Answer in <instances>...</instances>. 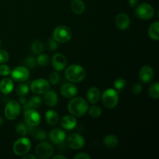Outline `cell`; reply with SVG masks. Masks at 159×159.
Instances as JSON below:
<instances>
[{
    "label": "cell",
    "instance_id": "cell-13",
    "mask_svg": "<svg viewBox=\"0 0 159 159\" xmlns=\"http://www.w3.org/2000/svg\"><path fill=\"white\" fill-rule=\"evenodd\" d=\"M51 65L53 68L58 72L63 71L67 65L66 57L60 53L55 54L51 58Z\"/></svg>",
    "mask_w": 159,
    "mask_h": 159
},
{
    "label": "cell",
    "instance_id": "cell-5",
    "mask_svg": "<svg viewBox=\"0 0 159 159\" xmlns=\"http://www.w3.org/2000/svg\"><path fill=\"white\" fill-rule=\"evenodd\" d=\"M31 148V142L29 138L26 137H21L14 142L12 146V151L15 155L18 156H23L28 154Z\"/></svg>",
    "mask_w": 159,
    "mask_h": 159
},
{
    "label": "cell",
    "instance_id": "cell-3",
    "mask_svg": "<svg viewBox=\"0 0 159 159\" xmlns=\"http://www.w3.org/2000/svg\"><path fill=\"white\" fill-rule=\"evenodd\" d=\"M101 99L104 107L108 109H113L119 102V94L114 89H107L102 94Z\"/></svg>",
    "mask_w": 159,
    "mask_h": 159
},
{
    "label": "cell",
    "instance_id": "cell-30",
    "mask_svg": "<svg viewBox=\"0 0 159 159\" xmlns=\"http://www.w3.org/2000/svg\"><path fill=\"white\" fill-rule=\"evenodd\" d=\"M16 132L19 136L25 137L27 134L28 132H30V127H28L27 124L20 123L16 127Z\"/></svg>",
    "mask_w": 159,
    "mask_h": 159
},
{
    "label": "cell",
    "instance_id": "cell-4",
    "mask_svg": "<svg viewBox=\"0 0 159 159\" xmlns=\"http://www.w3.org/2000/svg\"><path fill=\"white\" fill-rule=\"evenodd\" d=\"M53 38L60 43H67L72 37V32L68 26L61 25L55 27L53 31Z\"/></svg>",
    "mask_w": 159,
    "mask_h": 159
},
{
    "label": "cell",
    "instance_id": "cell-17",
    "mask_svg": "<svg viewBox=\"0 0 159 159\" xmlns=\"http://www.w3.org/2000/svg\"><path fill=\"white\" fill-rule=\"evenodd\" d=\"M115 24L120 30H126L130 25V20L125 13H119L115 18Z\"/></svg>",
    "mask_w": 159,
    "mask_h": 159
},
{
    "label": "cell",
    "instance_id": "cell-6",
    "mask_svg": "<svg viewBox=\"0 0 159 159\" xmlns=\"http://www.w3.org/2000/svg\"><path fill=\"white\" fill-rule=\"evenodd\" d=\"M21 112V105L16 100H10L6 103L4 109L5 116L9 120L16 119Z\"/></svg>",
    "mask_w": 159,
    "mask_h": 159
},
{
    "label": "cell",
    "instance_id": "cell-1",
    "mask_svg": "<svg viewBox=\"0 0 159 159\" xmlns=\"http://www.w3.org/2000/svg\"><path fill=\"white\" fill-rule=\"evenodd\" d=\"M89 104L85 99L81 97L71 98L68 104V112L75 117H81L87 113Z\"/></svg>",
    "mask_w": 159,
    "mask_h": 159
},
{
    "label": "cell",
    "instance_id": "cell-20",
    "mask_svg": "<svg viewBox=\"0 0 159 159\" xmlns=\"http://www.w3.org/2000/svg\"><path fill=\"white\" fill-rule=\"evenodd\" d=\"M14 89L13 82L9 78H5L0 82V91L5 95L10 94Z\"/></svg>",
    "mask_w": 159,
    "mask_h": 159
},
{
    "label": "cell",
    "instance_id": "cell-16",
    "mask_svg": "<svg viewBox=\"0 0 159 159\" xmlns=\"http://www.w3.org/2000/svg\"><path fill=\"white\" fill-rule=\"evenodd\" d=\"M61 93L64 97L71 99L75 97L78 93V88L74 83H65L61 87Z\"/></svg>",
    "mask_w": 159,
    "mask_h": 159
},
{
    "label": "cell",
    "instance_id": "cell-24",
    "mask_svg": "<svg viewBox=\"0 0 159 159\" xmlns=\"http://www.w3.org/2000/svg\"><path fill=\"white\" fill-rule=\"evenodd\" d=\"M45 120H46L47 123L50 124V125H56L59 121V115L54 110H48L46 113H45Z\"/></svg>",
    "mask_w": 159,
    "mask_h": 159
},
{
    "label": "cell",
    "instance_id": "cell-27",
    "mask_svg": "<svg viewBox=\"0 0 159 159\" xmlns=\"http://www.w3.org/2000/svg\"><path fill=\"white\" fill-rule=\"evenodd\" d=\"M41 104V99H40L39 96H33L30 99L28 100V102H26V104H24V109H36L38 108L39 107Z\"/></svg>",
    "mask_w": 159,
    "mask_h": 159
},
{
    "label": "cell",
    "instance_id": "cell-12",
    "mask_svg": "<svg viewBox=\"0 0 159 159\" xmlns=\"http://www.w3.org/2000/svg\"><path fill=\"white\" fill-rule=\"evenodd\" d=\"M67 143L70 148L74 150H79L82 148L85 144V140L82 135L79 134L74 133L71 134L67 140Z\"/></svg>",
    "mask_w": 159,
    "mask_h": 159
},
{
    "label": "cell",
    "instance_id": "cell-15",
    "mask_svg": "<svg viewBox=\"0 0 159 159\" xmlns=\"http://www.w3.org/2000/svg\"><path fill=\"white\" fill-rule=\"evenodd\" d=\"M65 138H66V134L61 129H54L49 134L50 141L55 144H61L64 143Z\"/></svg>",
    "mask_w": 159,
    "mask_h": 159
},
{
    "label": "cell",
    "instance_id": "cell-21",
    "mask_svg": "<svg viewBox=\"0 0 159 159\" xmlns=\"http://www.w3.org/2000/svg\"><path fill=\"white\" fill-rule=\"evenodd\" d=\"M87 99L92 104H95L100 98V91L96 87H90L87 91Z\"/></svg>",
    "mask_w": 159,
    "mask_h": 159
},
{
    "label": "cell",
    "instance_id": "cell-7",
    "mask_svg": "<svg viewBox=\"0 0 159 159\" xmlns=\"http://www.w3.org/2000/svg\"><path fill=\"white\" fill-rule=\"evenodd\" d=\"M135 14L137 17L141 20H149L155 16V9L150 4L144 2L137 6Z\"/></svg>",
    "mask_w": 159,
    "mask_h": 159
},
{
    "label": "cell",
    "instance_id": "cell-26",
    "mask_svg": "<svg viewBox=\"0 0 159 159\" xmlns=\"http://www.w3.org/2000/svg\"><path fill=\"white\" fill-rule=\"evenodd\" d=\"M30 132L31 133L32 136L36 140H38V141H44V140H46L47 137H48V135H47L46 132L44 130H42V129L36 128V127H30Z\"/></svg>",
    "mask_w": 159,
    "mask_h": 159
},
{
    "label": "cell",
    "instance_id": "cell-42",
    "mask_svg": "<svg viewBox=\"0 0 159 159\" xmlns=\"http://www.w3.org/2000/svg\"><path fill=\"white\" fill-rule=\"evenodd\" d=\"M140 0H128L129 5L131 8H136L137 6L139 4Z\"/></svg>",
    "mask_w": 159,
    "mask_h": 159
},
{
    "label": "cell",
    "instance_id": "cell-31",
    "mask_svg": "<svg viewBox=\"0 0 159 159\" xmlns=\"http://www.w3.org/2000/svg\"><path fill=\"white\" fill-rule=\"evenodd\" d=\"M16 93L17 96H20V97L26 96L29 93V86L26 83L20 84L16 89Z\"/></svg>",
    "mask_w": 159,
    "mask_h": 159
},
{
    "label": "cell",
    "instance_id": "cell-43",
    "mask_svg": "<svg viewBox=\"0 0 159 159\" xmlns=\"http://www.w3.org/2000/svg\"><path fill=\"white\" fill-rule=\"evenodd\" d=\"M23 159H36L37 158V156H35V155H27V154H26V155H23Z\"/></svg>",
    "mask_w": 159,
    "mask_h": 159
},
{
    "label": "cell",
    "instance_id": "cell-14",
    "mask_svg": "<svg viewBox=\"0 0 159 159\" xmlns=\"http://www.w3.org/2000/svg\"><path fill=\"white\" fill-rule=\"evenodd\" d=\"M154 78V70L150 65H144L140 69L139 79L143 83H148Z\"/></svg>",
    "mask_w": 159,
    "mask_h": 159
},
{
    "label": "cell",
    "instance_id": "cell-35",
    "mask_svg": "<svg viewBox=\"0 0 159 159\" xmlns=\"http://www.w3.org/2000/svg\"><path fill=\"white\" fill-rule=\"evenodd\" d=\"M60 81V75L58 71H53L49 76V82L51 85H57Z\"/></svg>",
    "mask_w": 159,
    "mask_h": 159
},
{
    "label": "cell",
    "instance_id": "cell-46",
    "mask_svg": "<svg viewBox=\"0 0 159 159\" xmlns=\"http://www.w3.org/2000/svg\"><path fill=\"white\" fill-rule=\"evenodd\" d=\"M3 124H4V120H3L2 117H1V116H0V127H1V126H2Z\"/></svg>",
    "mask_w": 159,
    "mask_h": 159
},
{
    "label": "cell",
    "instance_id": "cell-34",
    "mask_svg": "<svg viewBox=\"0 0 159 159\" xmlns=\"http://www.w3.org/2000/svg\"><path fill=\"white\" fill-rule=\"evenodd\" d=\"M24 65L25 67L28 68V69H34L35 68L36 65H37V61H36L35 57H32V56H30L27 57L24 60Z\"/></svg>",
    "mask_w": 159,
    "mask_h": 159
},
{
    "label": "cell",
    "instance_id": "cell-11",
    "mask_svg": "<svg viewBox=\"0 0 159 159\" xmlns=\"http://www.w3.org/2000/svg\"><path fill=\"white\" fill-rule=\"evenodd\" d=\"M11 77L17 82H23L30 77V71L26 67L18 66L11 71Z\"/></svg>",
    "mask_w": 159,
    "mask_h": 159
},
{
    "label": "cell",
    "instance_id": "cell-36",
    "mask_svg": "<svg viewBox=\"0 0 159 159\" xmlns=\"http://www.w3.org/2000/svg\"><path fill=\"white\" fill-rule=\"evenodd\" d=\"M113 85H114L115 89L118 90V91H120V90H122L123 89L125 88L126 81L124 79H122V78H118V79H116L114 81Z\"/></svg>",
    "mask_w": 159,
    "mask_h": 159
},
{
    "label": "cell",
    "instance_id": "cell-10",
    "mask_svg": "<svg viewBox=\"0 0 159 159\" xmlns=\"http://www.w3.org/2000/svg\"><path fill=\"white\" fill-rule=\"evenodd\" d=\"M50 89V84L44 79H38L34 80L30 85V90L36 95L44 94Z\"/></svg>",
    "mask_w": 159,
    "mask_h": 159
},
{
    "label": "cell",
    "instance_id": "cell-45",
    "mask_svg": "<svg viewBox=\"0 0 159 159\" xmlns=\"http://www.w3.org/2000/svg\"><path fill=\"white\" fill-rule=\"evenodd\" d=\"M57 158H61V159H67V157L61 155H57L55 156H53V159H57Z\"/></svg>",
    "mask_w": 159,
    "mask_h": 159
},
{
    "label": "cell",
    "instance_id": "cell-32",
    "mask_svg": "<svg viewBox=\"0 0 159 159\" xmlns=\"http://www.w3.org/2000/svg\"><path fill=\"white\" fill-rule=\"evenodd\" d=\"M89 116L93 118H98L102 115V110L99 107L97 106H92L88 109Z\"/></svg>",
    "mask_w": 159,
    "mask_h": 159
},
{
    "label": "cell",
    "instance_id": "cell-23",
    "mask_svg": "<svg viewBox=\"0 0 159 159\" xmlns=\"http://www.w3.org/2000/svg\"><path fill=\"white\" fill-rule=\"evenodd\" d=\"M118 143H119L118 138L114 134L107 135L103 139V144L107 148H115L118 145Z\"/></svg>",
    "mask_w": 159,
    "mask_h": 159
},
{
    "label": "cell",
    "instance_id": "cell-44",
    "mask_svg": "<svg viewBox=\"0 0 159 159\" xmlns=\"http://www.w3.org/2000/svg\"><path fill=\"white\" fill-rule=\"evenodd\" d=\"M19 102L20 103V105H24V104H26V98H25L24 96H21V97H20Z\"/></svg>",
    "mask_w": 159,
    "mask_h": 159
},
{
    "label": "cell",
    "instance_id": "cell-41",
    "mask_svg": "<svg viewBox=\"0 0 159 159\" xmlns=\"http://www.w3.org/2000/svg\"><path fill=\"white\" fill-rule=\"evenodd\" d=\"M91 157L90 155H89L87 153L85 152H81V153L77 154L76 155H75L74 159H90Z\"/></svg>",
    "mask_w": 159,
    "mask_h": 159
},
{
    "label": "cell",
    "instance_id": "cell-2",
    "mask_svg": "<svg viewBox=\"0 0 159 159\" xmlns=\"http://www.w3.org/2000/svg\"><path fill=\"white\" fill-rule=\"evenodd\" d=\"M85 70L81 65L73 64L65 70V77L72 83H78L84 80L85 78Z\"/></svg>",
    "mask_w": 159,
    "mask_h": 159
},
{
    "label": "cell",
    "instance_id": "cell-25",
    "mask_svg": "<svg viewBox=\"0 0 159 159\" xmlns=\"http://www.w3.org/2000/svg\"><path fill=\"white\" fill-rule=\"evenodd\" d=\"M148 36L151 39L155 41L159 40V23L158 21L153 23L149 26Z\"/></svg>",
    "mask_w": 159,
    "mask_h": 159
},
{
    "label": "cell",
    "instance_id": "cell-29",
    "mask_svg": "<svg viewBox=\"0 0 159 159\" xmlns=\"http://www.w3.org/2000/svg\"><path fill=\"white\" fill-rule=\"evenodd\" d=\"M148 95L152 99H158L159 97V85L158 82H155L149 87Z\"/></svg>",
    "mask_w": 159,
    "mask_h": 159
},
{
    "label": "cell",
    "instance_id": "cell-33",
    "mask_svg": "<svg viewBox=\"0 0 159 159\" xmlns=\"http://www.w3.org/2000/svg\"><path fill=\"white\" fill-rule=\"evenodd\" d=\"M36 61H37V65L42 67H45L49 64L50 58L47 54H40L38 57H37V58L36 59Z\"/></svg>",
    "mask_w": 159,
    "mask_h": 159
},
{
    "label": "cell",
    "instance_id": "cell-18",
    "mask_svg": "<svg viewBox=\"0 0 159 159\" xmlns=\"http://www.w3.org/2000/svg\"><path fill=\"white\" fill-rule=\"evenodd\" d=\"M60 124L61 127L65 130H73L77 126V120L72 115H66L61 119Z\"/></svg>",
    "mask_w": 159,
    "mask_h": 159
},
{
    "label": "cell",
    "instance_id": "cell-40",
    "mask_svg": "<svg viewBox=\"0 0 159 159\" xmlns=\"http://www.w3.org/2000/svg\"><path fill=\"white\" fill-rule=\"evenodd\" d=\"M143 89L142 85H141L140 83H136L133 85L132 87V93H134V94H139L140 93H141Z\"/></svg>",
    "mask_w": 159,
    "mask_h": 159
},
{
    "label": "cell",
    "instance_id": "cell-28",
    "mask_svg": "<svg viewBox=\"0 0 159 159\" xmlns=\"http://www.w3.org/2000/svg\"><path fill=\"white\" fill-rule=\"evenodd\" d=\"M30 49L34 54H41L42 51L44 49V46H43V43L40 40H37L33 42L30 46Z\"/></svg>",
    "mask_w": 159,
    "mask_h": 159
},
{
    "label": "cell",
    "instance_id": "cell-22",
    "mask_svg": "<svg viewBox=\"0 0 159 159\" xmlns=\"http://www.w3.org/2000/svg\"><path fill=\"white\" fill-rule=\"evenodd\" d=\"M71 9L74 13L81 15L85 11V4L82 0H71Z\"/></svg>",
    "mask_w": 159,
    "mask_h": 159
},
{
    "label": "cell",
    "instance_id": "cell-47",
    "mask_svg": "<svg viewBox=\"0 0 159 159\" xmlns=\"http://www.w3.org/2000/svg\"><path fill=\"white\" fill-rule=\"evenodd\" d=\"M1 43H2V40H1V38H0V46H1Z\"/></svg>",
    "mask_w": 159,
    "mask_h": 159
},
{
    "label": "cell",
    "instance_id": "cell-39",
    "mask_svg": "<svg viewBox=\"0 0 159 159\" xmlns=\"http://www.w3.org/2000/svg\"><path fill=\"white\" fill-rule=\"evenodd\" d=\"M48 47L51 51H54L57 48L58 45H57V42L54 40V38H51L48 40Z\"/></svg>",
    "mask_w": 159,
    "mask_h": 159
},
{
    "label": "cell",
    "instance_id": "cell-8",
    "mask_svg": "<svg viewBox=\"0 0 159 159\" xmlns=\"http://www.w3.org/2000/svg\"><path fill=\"white\" fill-rule=\"evenodd\" d=\"M37 158L40 159H48L52 157L54 154V148L48 141H42L37 145L35 148Z\"/></svg>",
    "mask_w": 159,
    "mask_h": 159
},
{
    "label": "cell",
    "instance_id": "cell-19",
    "mask_svg": "<svg viewBox=\"0 0 159 159\" xmlns=\"http://www.w3.org/2000/svg\"><path fill=\"white\" fill-rule=\"evenodd\" d=\"M43 102L48 107H55L58 102V97L55 92L47 91L43 96Z\"/></svg>",
    "mask_w": 159,
    "mask_h": 159
},
{
    "label": "cell",
    "instance_id": "cell-9",
    "mask_svg": "<svg viewBox=\"0 0 159 159\" xmlns=\"http://www.w3.org/2000/svg\"><path fill=\"white\" fill-rule=\"evenodd\" d=\"M23 117L26 124L29 127H37L41 121L40 115L35 109H26L23 113Z\"/></svg>",
    "mask_w": 159,
    "mask_h": 159
},
{
    "label": "cell",
    "instance_id": "cell-38",
    "mask_svg": "<svg viewBox=\"0 0 159 159\" xmlns=\"http://www.w3.org/2000/svg\"><path fill=\"white\" fill-rule=\"evenodd\" d=\"M9 55L5 50H0V64H5L9 61Z\"/></svg>",
    "mask_w": 159,
    "mask_h": 159
},
{
    "label": "cell",
    "instance_id": "cell-37",
    "mask_svg": "<svg viewBox=\"0 0 159 159\" xmlns=\"http://www.w3.org/2000/svg\"><path fill=\"white\" fill-rule=\"evenodd\" d=\"M11 73V69L9 66L5 65V64H0V75L1 76H8Z\"/></svg>",
    "mask_w": 159,
    "mask_h": 159
}]
</instances>
